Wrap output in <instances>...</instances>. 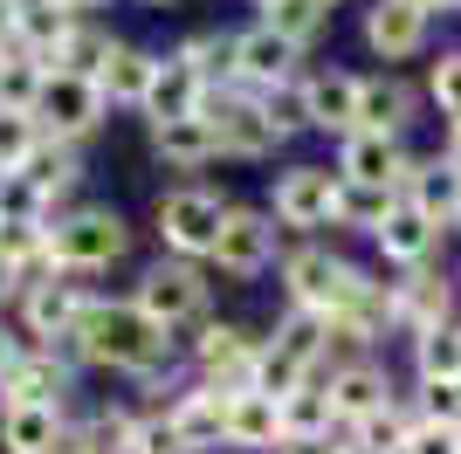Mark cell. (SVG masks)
Instances as JSON below:
<instances>
[{
	"mask_svg": "<svg viewBox=\"0 0 461 454\" xmlns=\"http://www.w3.org/2000/svg\"><path fill=\"white\" fill-rule=\"evenodd\" d=\"M77 365H96V372H117V378H152L158 365L173 359V338L145 323L131 303H111V296H90V310L77 317L69 344H62Z\"/></svg>",
	"mask_w": 461,
	"mask_h": 454,
	"instance_id": "6da1fadb",
	"label": "cell"
},
{
	"mask_svg": "<svg viewBox=\"0 0 461 454\" xmlns=\"http://www.w3.org/2000/svg\"><path fill=\"white\" fill-rule=\"evenodd\" d=\"M131 255V227L117 207H69L49 221V276H104L111 262Z\"/></svg>",
	"mask_w": 461,
	"mask_h": 454,
	"instance_id": "7a4b0ae2",
	"label": "cell"
},
{
	"mask_svg": "<svg viewBox=\"0 0 461 454\" xmlns=\"http://www.w3.org/2000/svg\"><path fill=\"white\" fill-rule=\"evenodd\" d=\"M131 310L179 344V331H200V323H207V276L193 262H179V255L173 262H152L131 283Z\"/></svg>",
	"mask_w": 461,
	"mask_h": 454,
	"instance_id": "3957f363",
	"label": "cell"
},
{
	"mask_svg": "<svg viewBox=\"0 0 461 454\" xmlns=\"http://www.w3.org/2000/svg\"><path fill=\"white\" fill-rule=\"evenodd\" d=\"M83 310H90V289H83L77 276H35V283H21V296H14V331L28 344H41V351H62Z\"/></svg>",
	"mask_w": 461,
	"mask_h": 454,
	"instance_id": "277c9868",
	"label": "cell"
},
{
	"mask_svg": "<svg viewBox=\"0 0 461 454\" xmlns=\"http://www.w3.org/2000/svg\"><path fill=\"white\" fill-rule=\"evenodd\" d=\"M366 268L345 262L338 248H289L283 255V289H289V310H310V317H338L345 296L358 289Z\"/></svg>",
	"mask_w": 461,
	"mask_h": 454,
	"instance_id": "5b68a950",
	"label": "cell"
},
{
	"mask_svg": "<svg viewBox=\"0 0 461 454\" xmlns=\"http://www.w3.org/2000/svg\"><path fill=\"white\" fill-rule=\"evenodd\" d=\"M221 221H228V193H213V186H173V193H158V241L173 248L179 262H200L213 248V234H221Z\"/></svg>",
	"mask_w": 461,
	"mask_h": 454,
	"instance_id": "8992f818",
	"label": "cell"
},
{
	"mask_svg": "<svg viewBox=\"0 0 461 454\" xmlns=\"http://www.w3.org/2000/svg\"><path fill=\"white\" fill-rule=\"evenodd\" d=\"M111 117V104L96 96L90 76H69V69H49V83H41V104H35V124L41 138H56V145H83V138L96 132Z\"/></svg>",
	"mask_w": 461,
	"mask_h": 454,
	"instance_id": "52a82bcc",
	"label": "cell"
},
{
	"mask_svg": "<svg viewBox=\"0 0 461 454\" xmlns=\"http://www.w3.org/2000/svg\"><path fill=\"white\" fill-rule=\"evenodd\" d=\"M207 262L228 276V283H255L262 268L276 262V213H255V207H228L221 234H213Z\"/></svg>",
	"mask_w": 461,
	"mask_h": 454,
	"instance_id": "ba28073f",
	"label": "cell"
},
{
	"mask_svg": "<svg viewBox=\"0 0 461 454\" xmlns=\"http://www.w3.org/2000/svg\"><path fill=\"white\" fill-rule=\"evenodd\" d=\"M200 117L213 124V138H221L228 159H269V151L283 145L249 90H200Z\"/></svg>",
	"mask_w": 461,
	"mask_h": 454,
	"instance_id": "9c48e42d",
	"label": "cell"
},
{
	"mask_svg": "<svg viewBox=\"0 0 461 454\" xmlns=\"http://www.w3.org/2000/svg\"><path fill=\"white\" fill-rule=\"evenodd\" d=\"M69 393H77V359L41 344H28L14 372L0 378V406H69Z\"/></svg>",
	"mask_w": 461,
	"mask_h": 454,
	"instance_id": "30bf717a",
	"label": "cell"
},
{
	"mask_svg": "<svg viewBox=\"0 0 461 454\" xmlns=\"http://www.w3.org/2000/svg\"><path fill=\"white\" fill-rule=\"evenodd\" d=\"M186 351H193V365H200V386H221V393H241L249 386V372H255V351L262 344L241 331V323H200L186 338Z\"/></svg>",
	"mask_w": 461,
	"mask_h": 454,
	"instance_id": "8fae6325",
	"label": "cell"
},
{
	"mask_svg": "<svg viewBox=\"0 0 461 454\" xmlns=\"http://www.w3.org/2000/svg\"><path fill=\"white\" fill-rule=\"evenodd\" d=\"M330 200H338V172L330 166H283L269 186V213L283 227H324Z\"/></svg>",
	"mask_w": 461,
	"mask_h": 454,
	"instance_id": "7c38bea8",
	"label": "cell"
},
{
	"mask_svg": "<svg viewBox=\"0 0 461 454\" xmlns=\"http://www.w3.org/2000/svg\"><path fill=\"white\" fill-rule=\"evenodd\" d=\"M296 56H303V49H289L262 21L241 28V35H234V90L262 96V90H276V83H296Z\"/></svg>",
	"mask_w": 461,
	"mask_h": 454,
	"instance_id": "4fadbf2b",
	"label": "cell"
},
{
	"mask_svg": "<svg viewBox=\"0 0 461 454\" xmlns=\"http://www.w3.org/2000/svg\"><path fill=\"white\" fill-rule=\"evenodd\" d=\"M413 159L400 151V138H379V132H351L345 151H338V179L351 186H379V193H400Z\"/></svg>",
	"mask_w": 461,
	"mask_h": 454,
	"instance_id": "5bb4252c",
	"label": "cell"
},
{
	"mask_svg": "<svg viewBox=\"0 0 461 454\" xmlns=\"http://www.w3.org/2000/svg\"><path fill=\"white\" fill-rule=\"evenodd\" d=\"M447 303H455L447 276L406 268L400 283H393V331H406V338H427V331H441V323H447Z\"/></svg>",
	"mask_w": 461,
	"mask_h": 454,
	"instance_id": "9a60e30c",
	"label": "cell"
},
{
	"mask_svg": "<svg viewBox=\"0 0 461 454\" xmlns=\"http://www.w3.org/2000/svg\"><path fill=\"white\" fill-rule=\"evenodd\" d=\"M221 440H228V448H241V454H276V448H283V420H276V399H269V393H255V386L228 393Z\"/></svg>",
	"mask_w": 461,
	"mask_h": 454,
	"instance_id": "2e32d148",
	"label": "cell"
},
{
	"mask_svg": "<svg viewBox=\"0 0 461 454\" xmlns=\"http://www.w3.org/2000/svg\"><path fill=\"white\" fill-rule=\"evenodd\" d=\"M152 69L158 56H145V49H131V41H111V56L96 62V96L111 104V111H145V90H152Z\"/></svg>",
	"mask_w": 461,
	"mask_h": 454,
	"instance_id": "e0dca14e",
	"label": "cell"
},
{
	"mask_svg": "<svg viewBox=\"0 0 461 454\" xmlns=\"http://www.w3.org/2000/svg\"><path fill=\"white\" fill-rule=\"evenodd\" d=\"M303 111H310V132L351 138V132H358V76H351V69L303 76Z\"/></svg>",
	"mask_w": 461,
	"mask_h": 454,
	"instance_id": "ac0fdd59",
	"label": "cell"
},
{
	"mask_svg": "<svg viewBox=\"0 0 461 454\" xmlns=\"http://www.w3.org/2000/svg\"><path fill=\"white\" fill-rule=\"evenodd\" d=\"M420 41H427V14L413 0H372L366 7V49L372 56L406 62V56H420Z\"/></svg>",
	"mask_w": 461,
	"mask_h": 454,
	"instance_id": "d6986e66",
	"label": "cell"
},
{
	"mask_svg": "<svg viewBox=\"0 0 461 454\" xmlns=\"http://www.w3.org/2000/svg\"><path fill=\"white\" fill-rule=\"evenodd\" d=\"M324 393H330V420L358 427V420H372L379 406H393V378H385L372 359H358V365H338Z\"/></svg>",
	"mask_w": 461,
	"mask_h": 454,
	"instance_id": "ffe728a7",
	"label": "cell"
},
{
	"mask_svg": "<svg viewBox=\"0 0 461 454\" xmlns=\"http://www.w3.org/2000/svg\"><path fill=\"white\" fill-rule=\"evenodd\" d=\"M77 21H83V14L56 7V0H14V41H7V49H14V56H35L41 69H49Z\"/></svg>",
	"mask_w": 461,
	"mask_h": 454,
	"instance_id": "44dd1931",
	"label": "cell"
},
{
	"mask_svg": "<svg viewBox=\"0 0 461 454\" xmlns=\"http://www.w3.org/2000/svg\"><path fill=\"white\" fill-rule=\"evenodd\" d=\"M413 83H400V76H358V132H379V138H400L406 124H413Z\"/></svg>",
	"mask_w": 461,
	"mask_h": 454,
	"instance_id": "7402d4cb",
	"label": "cell"
},
{
	"mask_svg": "<svg viewBox=\"0 0 461 454\" xmlns=\"http://www.w3.org/2000/svg\"><path fill=\"white\" fill-rule=\"evenodd\" d=\"M62 406H0V454H62Z\"/></svg>",
	"mask_w": 461,
	"mask_h": 454,
	"instance_id": "603a6c76",
	"label": "cell"
},
{
	"mask_svg": "<svg viewBox=\"0 0 461 454\" xmlns=\"http://www.w3.org/2000/svg\"><path fill=\"white\" fill-rule=\"evenodd\" d=\"M152 151L166 172H200L221 159V138H213L207 117L193 111V117H173V124H152Z\"/></svg>",
	"mask_w": 461,
	"mask_h": 454,
	"instance_id": "cb8c5ba5",
	"label": "cell"
},
{
	"mask_svg": "<svg viewBox=\"0 0 461 454\" xmlns=\"http://www.w3.org/2000/svg\"><path fill=\"white\" fill-rule=\"evenodd\" d=\"M166 420H173V434H179V448H213L221 440V420H228V393L221 386H186V393L166 406Z\"/></svg>",
	"mask_w": 461,
	"mask_h": 454,
	"instance_id": "d4e9b609",
	"label": "cell"
},
{
	"mask_svg": "<svg viewBox=\"0 0 461 454\" xmlns=\"http://www.w3.org/2000/svg\"><path fill=\"white\" fill-rule=\"evenodd\" d=\"M200 76L186 69L179 56H158V69H152V90H145V124H173V117H193L200 111Z\"/></svg>",
	"mask_w": 461,
	"mask_h": 454,
	"instance_id": "484cf974",
	"label": "cell"
},
{
	"mask_svg": "<svg viewBox=\"0 0 461 454\" xmlns=\"http://www.w3.org/2000/svg\"><path fill=\"white\" fill-rule=\"evenodd\" d=\"M400 200H406V207H420L427 221L441 227V221H455V213H461V172L447 166V159H427V166L406 172Z\"/></svg>",
	"mask_w": 461,
	"mask_h": 454,
	"instance_id": "4316f807",
	"label": "cell"
},
{
	"mask_svg": "<svg viewBox=\"0 0 461 454\" xmlns=\"http://www.w3.org/2000/svg\"><path fill=\"white\" fill-rule=\"evenodd\" d=\"M372 241L385 248V262H400V268H420L427 255H434V241H441V227L427 221L420 207H406V200H400V207L385 213V227L372 234Z\"/></svg>",
	"mask_w": 461,
	"mask_h": 454,
	"instance_id": "83f0119b",
	"label": "cell"
},
{
	"mask_svg": "<svg viewBox=\"0 0 461 454\" xmlns=\"http://www.w3.org/2000/svg\"><path fill=\"white\" fill-rule=\"evenodd\" d=\"M276 420H283V440H317V434L338 427V420H330V393L317 386V372H310L289 399H276Z\"/></svg>",
	"mask_w": 461,
	"mask_h": 454,
	"instance_id": "f1b7e54d",
	"label": "cell"
},
{
	"mask_svg": "<svg viewBox=\"0 0 461 454\" xmlns=\"http://www.w3.org/2000/svg\"><path fill=\"white\" fill-rule=\"evenodd\" d=\"M413 427H420V406H400V399H393V406H379L372 420L351 427V448L358 454H406V434H413Z\"/></svg>",
	"mask_w": 461,
	"mask_h": 454,
	"instance_id": "f546056e",
	"label": "cell"
},
{
	"mask_svg": "<svg viewBox=\"0 0 461 454\" xmlns=\"http://www.w3.org/2000/svg\"><path fill=\"white\" fill-rule=\"evenodd\" d=\"M393 207H400V193H379V186H351V179H338L330 227H358V234H379Z\"/></svg>",
	"mask_w": 461,
	"mask_h": 454,
	"instance_id": "4dcf8cb0",
	"label": "cell"
},
{
	"mask_svg": "<svg viewBox=\"0 0 461 454\" xmlns=\"http://www.w3.org/2000/svg\"><path fill=\"white\" fill-rule=\"evenodd\" d=\"M0 262L14 268L21 283L49 276V227L41 221H0Z\"/></svg>",
	"mask_w": 461,
	"mask_h": 454,
	"instance_id": "1f68e13d",
	"label": "cell"
},
{
	"mask_svg": "<svg viewBox=\"0 0 461 454\" xmlns=\"http://www.w3.org/2000/svg\"><path fill=\"white\" fill-rule=\"evenodd\" d=\"M41 83H49V69H41L35 56H0V111H21V117H35L41 104Z\"/></svg>",
	"mask_w": 461,
	"mask_h": 454,
	"instance_id": "d6a6232c",
	"label": "cell"
},
{
	"mask_svg": "<svg viewBox=\"0 0 461 454\" xmlns=\"http://www.w3.org/2000/svg\"><path fill=\"white\" fill-rule=\"evenodd\" d=\"M276 351H289V359H303L310 372L324 365V351H330V331H324V317H310V310H289L283 323H276Z\"/></svg>",
	"mask_w": 461,
	"mask_h": 454,
	"instance_id": "836d02e7",
	"label": "cell"
},
{
	"mask_svg": "<svg viewBox=\"0 0 461 454\" xmlns=\"http://www.w3.org/2000/svg\"><path fill=\"white\" fill-rule=\"evenodd\" d=\"M324 21H330V14H324V7H317V0H276L269 14H262V28H276V35H283L289 49H310Z\"/></svg>",
	"mask_w": 461,
	"mask_h": 454,
	"instance_id": "e575fe53",
	"label": "cell"
},
{
	"mask_svg": "<svg viewBox=\"0 0 461 454\" xmlns=\"http://www.w3.org/2000/svg\"><path fill=\"white\" fill-rule=\"evenodd\" d=\"M413 365H420V378H461V323L413 338Z\"/></svg>",
	"mask_w": 461,
	"mask_h": 454,
	"instance_id": "d590c367",
	"label": "cell"
},
{
	"mask_svg": "<svg viewBox=\"0 0 461 454\" xmlns=\"http://www.w3.org/2000/svg\"><path fill=\"white\" fill-rule=\"evenodd\" d=\"M255 104H262V117H269V132H276V138L310 132V111H303V76H296V83H276V90H262Z\"/></svg>",
	"mask_w": 461,
	"mask_h": 454,
	"instance_id": "8d00e7d4",
	"label": "cell"
},
{
	"mask_svg": "<svg viewBox=\"0 0 461 454\" xmlns=\"http://www.w3.org/2000/svg\"><path fill=\"white\" fill-rule=\"evenodd\" d=\"M41 145V124L21 111H0V172H21V159Z\"/></svg>",
	"mask_w": 461,
	"mask_h": 454,
	"instance_id": "74e56055",
	"label": "cell"
},
{
	"mask_svg": "<svg viewBox=\"0 0 461 454\" xmlns=\"http://www.w3.org/2000/svg\"><path fill=\"white\" fill-rule=\"evenodd\" d=\"M0 221H49V200L21 172H0Z\"/></svg>",
	"mask_w": 461,
	"mask_h": 454,
	"instance_id": "f35d334b",
	"label": "cell"
},
{
	"mask_svg": "<svg viewBox=\"0 0 461 454\" xmlns=\"http://www.w3.org/2000/svg\"><path fill=\"white\" fill-rule=\"evenodd\" d=\"M427 90H434V104H441V117H447V124H461V49H455V56H441V62H434Z\"/></svg>",
	"mask_w": 461,
	"mask_h": 454,
	"instance_id": "ab89813d",
	"label": "cell"
},
{
	"mask_svg": "<svg viewBox=\"0 0 461 454\" xmlns=\"http://www.w3.org/2000/svg\"><path fill=\"white\" fill-rule=\"evenodd\" d=\"M406 454H461V427H434V420H420V427L406 434Z\"/></svg>",
	"mask_w": 461,
	"mask_h": 454,
	"instance_id": "60d3db41",
	"label": "cell"
},
{
	"mask_svg": "<svg viewBox=\"0 0 461 454\" xmlns=\"http://www.w3.org/2000/svg\"><path fill=\"white\" fill-rule=\"evenodd\" d=\"M351 440H338V434H317V440H283L276 454H345Z\"/></svg>",
	"mask_w": 461,
	"mask_h": 454,
	"instance_id": "b9f144b4",
	"label": "cell"
},
{
	"mask_svg": "<svg viewBox=\"0 0 461 454\" xmlns=\"http://www.w3.org/2000/svg\"><path fill=\"white\" fill-rule=\"evenodd\" d=\"M21 351H28V338H21L14 323H0V378L14 372V359H21Z\"/></svg>",
	"mask_w": 461,
	"mask_h": 454,
	"instance_id": "7bdbcfd3",
	"label": "cell"
},
{
	"mask_svg": "<svg viewBox=\"0 0 461 454\" xmlns=\"http://www.w3.org/2000/svg\"><path fill=\"white\" fill-rule=\"evenodd\" d=\"M21 296V276H14V268H7V262H0V310H7V303H14Z\"/></svg>",
	"mask_w": 461,
	"mask_h": 454,
	"instance_id": "ee69618b",
	"label": "cell"
},
{
	"mask_svg": "<svg viewBox=\"0 0 461 454\" xmlns=\"http://www.w3.org/2000/svg\"><path fill=\"white\" fill-rule=\"evenodd\" d=\"M14 41V0H0V49Z\"/></svg>",
	"mask_w": 461,
	"mask_h": 454,
	"instance_id": "f6af8a7d",
	"label": "cell"
},
{
	"mask_svg": "<svg viewBox=\"0 0 461 454\" xmlns=\"http://www.w3.org/2000/svg\"><path fill=\"white\" fill-rule=\"evenodd\" d=\"M441 159H447V166L461 172V124H447V151H441Z\"/></svg>",
	"mask_w": 461,
	"mask_h": 454,
	"instance_id": "bcb514c9",
	"label": "cell"
},
{
	"mask_svg": "<svg viewBox=\"0 0 461 454\" xmlns=\"http://www.w3.org/2000/svg\"><path fill=\"white\" fill-rule=\"evenodd\" d=\"M56 7H69V14H90V7H96V0H56Z\"/></svg>",
	"mask_w": 461,
	"mask_h": 454,
	"instance_id": "7dc6e473",
	"label": "cell"
},
{
	"mask_svg": "<svg viewBox=\"0 0 461 454\" xmlns=\"http://www.w3.org/2000/svg\"><path fill=\"white\" fill-rule=\"evenodd\" d=\"M249 7H262V14H269V7H276V0H249Z\"/></svg>",
	"mask_w": 461,
	"mask_h": 454,
	"instance_id": "c3c4849f",
	"label": "cell"
},
{
	"mask_svg": "<svg viewBox=\"0 0 461 454\" xmlns=\"http://www.w3.org/2000/svg\"><path fill=\"white\" fill-rule=\"evenodd\" d=\"M317 7H324V14H330V7H345V0H317Z\"/></svg>",
	"mask_w": 461,
	"mask_h": 454,
	"instance_id": "681fc988",
	"label": "cell"
},
{
	"mask_svg": "<svg viewBox=\"0 0 461 454\" xmlns=\"http://www.w3.org/2000/svg\"><path fill=\"white\" fill-rule=\"evenodd\" d=\"M145 7H166V0H145Z\"/></svg>",
	"mask_w": 461,
	"mask_h": 454,
	"instance_id": "f907efd6",
	"label": "cell"
},
{
	"mask_svg": "<svg viewBox=\"0 0 461 454\" xmlns=\"http://www.w3.org/2000/svg\"><path fill=\"white\" fill-rule=\"evenodd\" d=\"M345 454H358V448H345Z\"/></svg>",
	"mask_w": 461,
	"mask_h": 454,
	"instance_id": "816d5d0a",
	"label": "cell"
},
{
	"mask_svg": "<svg viewBox=\"0 0 461 454\" xmlns=\"http://www.w3.org/2000/svg\"><path fill=\"white\" fill-rule=\"evenodd\" d=\"M455 227H461V213H455Z\"/></svg>",
	"mask_w": 461,
	"mask_h": 454,
	"instance_id": "f5cc1de1",
	"label": "cell"
}]
</instances>
